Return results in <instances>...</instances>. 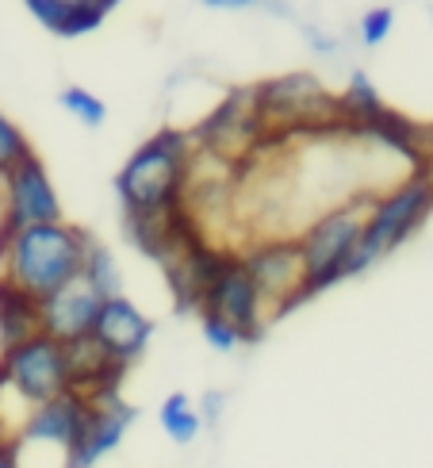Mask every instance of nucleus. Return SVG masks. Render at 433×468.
Segmentation results:
<instances>
[{
  "label": "nucleus",
  "instance_id": "nucleus-1",
  "mask_svg": "<svg viewBox=\"0 0 433 468\" xmlns=\"http://www.w3.org/2000/svg\"><path fill=\"white\" fill-rule=\"evenodd\" d=\"M92 234L81 227L38 223L0 230V288H12L27 300H47L50 292L81 277Z\"/></svg>",
  "mask_w": 433,
  "mask_h": 468
},
{
  "label": "nucleus",
  "instance_id": "nucleus-2",
  "mask_svg": "<svg viewBox=\"0 0 433 468\" xmlns=\"http://www.w3.org/2000/svg\"><path fill=\"white\" fill-rule=\"evenodd\" d=\"M192 173V139L185 131H162L127 158L115 177L127 223H181L185 188Z\"/></svg>",
  "mask_w": 433,
  "mask_h": 468
},
{
  "label": "nucleus",
  "instance_id": "nucleus-3",
  "mask_svg": "<svg viewBox=\"0 0 433 468\" xmlns=\"http://www.w3.org/2000/svg\"><path fill=\"white\" fill-rule=\"evenodd\" d=\"M429 211H433V173L429 169L410 173L407 181L380 192V197L372 200V211L364 219L361 242H357V250H353V258H349L345 277H361L364 269L384 261L391 250H399L410 234L426 223Z\"/></svg>",
  "mask_w": 433,
  "mask_h": 468
},
{
  "label": "nucleus",
  "instance_id": "nucleus-4",
  "mask_svg": "<svg viewBox=\"0 0 433 468\" xmlns=\"http://www.w3.org/2000/svg\"><path fill=\"white\" fill-rule=\"evenodd\" d=\"M372 200H376L372 192L349 197L342 204L326 207L319 219H311L300 234H295V246H300V258H303L307 296L345 281V269H349L353 250H357V242H361V230H364V219L372 211Z\"/></svg>",
  "mask_w": 433,
  "mask_h": 468
},
{
  "label": "nucleus",
  "instance_id": "nucleus-5",
  "mask_svg": "<svg viewBox=\"0 0 433 468\" xmlns=\"http://www.w3.org/2000/svg\"><path fill=\"white\" fill-rule=\"evenodd\" d=\"M249 104L258 112L265 131H342L338 96H330L314 73H288L272 77L249 92Z\"/></svg>",
  "mask_w": 433,
  "mask_h": 468
},
{
  "label": "nucleus",
  "instance_id": "nucleus-6",
  "mask_svg": "<svg viewBox=\"0 0 433 468\" xmlns=\"http://www.w3.org/2000/svg\"><path fill=\"white\" fill-rule=\"evenodd\" d=\"M253 288L261 296L265 323L272 315H284L288 307L307 300V277H303V258L295 239H261L246 253H238Z\"/></svg>",
  "mask_w": 433,
  "mask_h": 468
},
{
  "label": "nucleus",
  "instance_id": "nucleus-7",
  "mask_svg": "<svg viewBox=\"0 0 433 468\" xmlns=\"http://www.w3.org/2000/svg\"><path fill=\"white\" fill-rule=\"evenodd\" d=\"M0 384L12 388L27 407H38V403L69 392L62 342H54L47 335H31L27 342L12 346L8 354L0 357Z\"/></svg>",
  "mask_w": 433,
  "mask_h": 468
},
{
  "label": "nucleus",
  "instance_id": "nucleus-8",
  "mask_svg": "<svg viewBox=\"0 0 433 468\" xmlns=\"http://www.w3.org/2000/svg\"><path fill=\"white\" fill-rule=\"evenodd\" d=\"M200 315H215V319L230 323L242 335V342L261 335V326H265L261 296H258V288H253L238 253H227V258L219 261V269H215V277L204 288Z\"/></svg>",
  "mask_w": 433,
  "mask_h": 468
},
{
  "label": "nucleus",
  "instance_id": "nucleus-9",
  "mask_svg": "<svg viewBox=\"0 0 433 468\" xmlns=\"http://www.w3.org/2000/svg\"><path fill=\"white\" fill-rule=\"evenodd\" d=\"M0 192H5L0 197V230L62 223V200H58L54 181L47 177V169L35 154L0 181Z\"/></svg>",
  "mask_w": 433,
  "mask_h": 468
},
{
  "label": "nucleus",
  "instance_id": "nucleus-10",
  "mask_svg": "<svg viewBox=\"0 0 433 468\" xmlns=\"http://www.w3.org/2000/svg\"><path fill=\"white\" fill-rule=\"evenodd\" d=\"M104 296L96 292L85 277H73L58 292H50L47 300H38V335H47L54 342H77L92 335L96 311H100Z\"/></svg>",
  "mask_w": 433,
  "mask_h": 468
},
{
  "label": "nucleus",
  "instance_id": "nucleus-11",
  "mask_svg": "<svg viewBox=\"0 0 433 468\" xmlns=\"http://www.w3.org/2000/svg\"><path fill=\"white\" fill-rule=\"evenodd\" d=\"M92 411V399L77 396V392H62L47 403L31 407V415L24 422V441L31 445H50V450L62 453V468L69 461V453L77 450V441L85 434V422Z\"/></svg>",
  "mask_w": 433,
  "mask_h": 468
},
{
  "label": "nucleus",
  "instance_id": "nucleus-12",
  "mask_svg": "<svg viewBox=\"0 0 433 468\" xmlns=\"http://www.w3.org/2000/svg\"><path fill=\"white\" fill-rule=\"evenodd\" d=\"M92 338L108 349L111 361H120L127 368L131 361H139L146 354V346L153 338V323L120 292V296H108L100 311H96Z\"/></svg>",
  "mask_w": 433,
  "mask_h": 468
},
{
  "label": "nucleus",
  "instance_id": "nucleus-13",
  "mask_svg": "<svg viewBox=\"0 0 433 468\" xmlns=\"http://www.w3.org/2000/svg\"><path fill=\"white\" fill-rule=\"evenodd\" d=\"M134 407L115 396H100L92 399V411H89V422H85V434L77 441V450L69 453L66 468H96L108 453L120 450V441L127 438V431L134 426Z\"/></svg>",
  "mask_w": 433,
  "mask_h": 468
},
{
  "label": "nucleus",
  "instance_id": "nucleus-14",
  "mask_svg": "<svg viewBox=\"0 0 433 468\" xmlns=\"http://www.w3.org/2000/svg\"><path fill=\"white\" fill-rule=\"evenodd\" d=\"M66 377H69V392L85 396V399H100V396H115L120 392V380L127 368L120 361L108 357V349L96 342L92 335L66 342Z\"/></svg>",
  "mask_w": 433,
  "mask_h": 468
},
{
  "label": "nucleus",
  "instance_id": "nucleus-15",
  "mask_svg": "<svg viewBox=\"0 0 433 468\" xmlns=\"http://www.w3.org/2000/svg\"><path fill=\"white\" fill-rule=\"evenodd\" d=\"M31 335H38V303L12 288H0V357Z\"/></svg>",
  "mask_w": 433,
  "mask_h": 468
},
{
  "label": "nucleus",
  "instance_id": "nucleus-16",
  "mask_svg": "<svg viewBox=\"0 0 433 468\" xmlns=\"http://www.w3.org/2000/svg\"><path fill=\"white\" fill-rule=\"evenodd\" d=\"M384 108H387V104L380 101L376 85L368 81V73H364V69H353V73H349L345 92L338 96L342 123H345V127H361V123H368V120H376V115H380Z\"/></svg>",
  "mask_w": 433,
  "mask_h": 468
},
{
  "label": "nucleus",
  "instance_id": "nucleus-17",
  "mask_svg": "<svg viewBox=\"0 0 433 468\" xmlns=\"http://www.w3.org/2000/svg\"><path fill=\"white\" fill-rule=\"evenodd\" d=\"M157 422H162V431H165L169 441H176V445H192L195 438H200V431H204L200 411H195V403H192L185 392L165 396L162 411H157Z\"/></svg>",
  "mask_w": 433,
  "mask_h": 468
},
{
  "label": "nucleus",
  "instance_id": "nucleus-18",
  "mask_svg": "<svg viewBox=\"0 0 433 468\" xmlns=\"http://www.w3.org/2000/svg\"><path fill=\"white\" fill-rule=\"evenodd\" d=\"M81 277L100 292V296H120V269H115V258L108 253V246L100 242H89V253H85V269H81Z\"/></svg>",
  "mask_w": 433,
  "mask_h": 468
},
{
  "label": "nucleus",
  "instance_id": "nucleus-19",
  "mask_svg": "<svg viewBox=\"0 0 433 468\" xmlns=\"http://www.w3.org/2000/svg\"><path fill=\"white\" fill-rule=\"evenodd\" d=\"M66 5V31L62 38H77V35H89L96 31L108 19V12L120 5V0H62Z\"/></svg>",
  "mask_w": 433,
  "mask_h": 468
},
{
  "label": "nucleus",
  "instance_id": "nucleus-20",
  "mask_svg": "<svg viewBox=\"0 0 433 468\" xmlns=\"http://www.w3.org/2000/svg\"><path fill=\"white\" fill-rule=\"evenodd\" d=\"M31 154H35V150H31V143H27V134L19 131L16 120H8V115L0 112V181H5L19 162H27Z\"/></svg>",
  "mask_w": 433,
  "mask_h": 468
},
{
  "label": "nucleus",
  "instance_id": "nucleus-21",
  "mask_svg": "<svg viewBox=\"0 0 433 468\" xmlns=\"http://www.w3.org/2000/svg\"><path fill=\"white\" fill-rule=\"evenodd\" d=\"M58 104H62L77 123H85V127H100L104 120H108V108H104V101L100 96H92L89 89H81V85H69V89H62V96H58Z\"/></svg>",
  "mask_w": 433,
  "mask_h": 468
},
{
  "label": "nucleus",
  "instance_id": "nucleus-22",
  "mask_svg": "<svg viewBox=\"0 0 433 468\" xmlns=\"http://www.w3.org/2000/svg\"><path fill=\"white\" fill-rule=\"evenodd\" d=\"M391 24H396V12L391 8H372V12H364L361 16V43L364 47H380L384 38L391 35Z\"/></svg>",
  "mask_w": 433,
  "mask_h": 468
},
{
  "label": "nucleus",
  "instance_id": "nucleus-23",
  "mask_svg": "<svg viewBox=\"0 0 433 468\" xmlns=\"http://www.w3.org/2000/svg\"><path fill=\"white\" fill-rule=\"evenodd\" d=\"M200 323H204V338H207L211 349H219V354H230V349H238L242 335H238V330H234L230 323L215 319V315H200Z\"/></svg>",
  "mask_w": 433,
  "mask_h": 468
},
{
  "label": "nucleus",
  "instance_id": "nucleus-24",
  "mask_svg": "<svg viewBox=\"0 0 433 468\" xmlns=\"http://www.w3.org/2000/svg\"><path fill=\"white\" fill-rule=\"evenodd\" d=\"M24 5H27V12H31L47 31H54V35L66 31V5H62V0H24Z\"/></svg>",
  "mask_w": 433,
  "mask_h": 468
},
{
  "label": "nucleus",
  "instance_id": "nucleus-25",
  "mask_svg": "<svg viewBox=\"0 0 433 468\" xmlns=\"http://www.w3.org/2000/svg\"><path fill=\"white\" fill-rule=\"evenodd\" d=\"M219 415H223V396H219V392H207V396H204L200 422H204V426H215V422H219Z\"/></svg>",
  "mask_w": 433,
  "mask_h": 468
},
{
  "label": "nucleus",
  "instance_id": "nucleus-26",
  "mask_svg": "<svg viewBox=\"0 0 433 468\" xmlns=\"http://www.w3.org/2000/svg\"><path fill=\"white\" fill-rule=\"evenodd\" d=\"M204 8H215V12H238V8H253L261 0H200Z\"/></svg>",
  "mask_w": 433,
  "mask_h": 468
},
{
  "label": "nucleus",
  "instance_id": "nucleus-27",
  "mask_svg": "<svg viewBox=\"0 0 433 468\" xmlns=\"http://www.w3.org/2000/svg\"><path fill=\"white\" fill-rule=\"evenodd\" d=\"M311 38H314V50L319 54H333V38H326V35H319V31H307Z\"/></svg>",
  "mask_w": 433,
  "mask_h": 468
},
{
  "label": "nucleus",
  "instance_id": "nucleus-28",
  "mask_svg": "<svg viewBox=\"0 0 433 468\" xmlns=\"http://www.w3.org/2000/svg\"><path fill=\"white\" fill-rule=\"evenodd\" d=\"M0 468H19V457L12 445H0Z\"/></svg>",
  "mask_w": 433,
  "mask_h": 468
},
{
  "label": "nucleus",
  "instance_id": "nucleus-29",
  "mask_svg": "<svg viewBox=\"0 0 433 468\" xmlns=\"http://www.w3.org/2000/svg\"><path fill=\"white\" fill-rule=\"evenodd\" d=\"M429 139H433V134H429Z\"/></svg>",
  "mask_w": 433,
  "mask_h": 468
},
{
  "label": "nucleus",
  "instance_id": "nucleus-30",
  "mask_svg": "<svg viewBox=\"0 0 433 468\" xmlns=\"http://www.w3.org/2000/svg\"><path fill=\"white\" fill-rule=\"evenodd\" d=\"M429 12H433V8H429Z\"/></svg>",
  "mask_w": 433,
  "mask_h": 468
}]
</instances>
